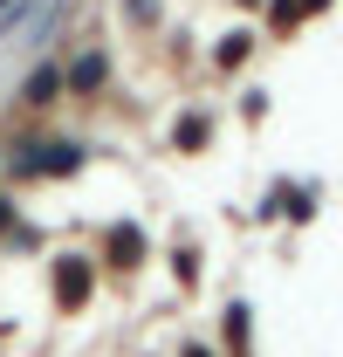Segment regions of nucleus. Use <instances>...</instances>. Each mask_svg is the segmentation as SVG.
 <instances>
[{
  "label": "nucleus",
  "instance_id": "nucleus-1",
  "mask_svg": "<svg viewBox=\"0 0 343 357\" xmlns=\"http://www.w3.org/2000/svg\"><path fill=\"white\" fill-rule=\"evenodd\" d=\"M89 296V268L83 261H62V303H83Z\"/></svg>",
  "mask_w": 343,
  "mask_h": 357
}]
</instances>
